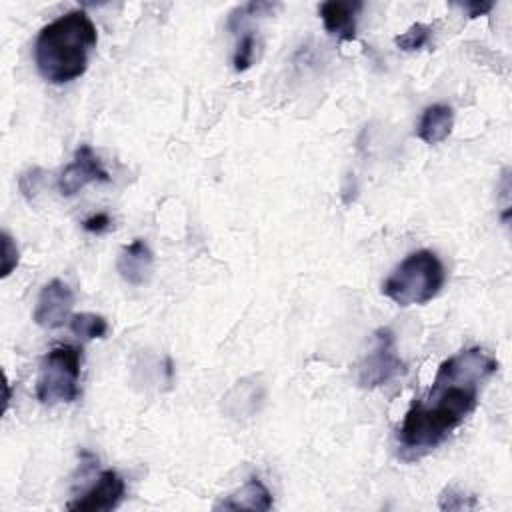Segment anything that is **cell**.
<instances>
[{"label":"cell","mask_w":512,"mask_h":512,"mask_svg":"<svg viewBox=\"0 0 512 512\" xmlns=\"http://www.w3.org/2000/svg\"><path fill=\"white\" fill-rule=\"evenodd\" d=\"M362 10V2H338L328 0L318 6V14L324 22L328 34L340 40H354L356 36V16Z\"/></svg>","instance_id":"cell-10"},{"label":"cell","mask_w":512,"mask_h":512,"mask_svg":"<svg viewBox=\"0 0 512 512\" xmlns=\"http://www.w3.org/2000/svg\"><path fill=\"white\" fill-rule=\"evenodd\" d=\"M152 268L154 254L142 238H134L130 244H126L116 258L118 274L132 286H144L152 276Z\"/></svg>","instance_id":"cell-9"},{"label":"cell","mask_w":512,"mask_h":512,"mask_svg":"<svg viewBox=\"0 0 512 512\" xmlns=\"http://www.w3.org/2000/svg\"><path fill=\"white\" fill-rule=\"evenodd\" d=\"M72 306H74L72 288L60 278H54L48 284H44V288L40 290L32 318L40 328L56 330L66 322H70Z\"/></svg>","instance_id":"cell-7"},{"label":"cell","mask_w":512,"mask_h":512,"mask_svg":"<svg viewBox=\"0 0 512 512\" xmlns=\"http://www.w3.org/2000/svg\"><path fill=\"white\" fill-rule=\"evenodd\" d=\"M498 372L496 356L482 348H462L446 358L424 396L414 400L398 428V446L406 458L438 448L478 406L486 382Z\"/></svg>","instance_id":"cell-1"},{"label":"cell","mask_w":512,"mask_h":512,"mask_svg":"<svg viewBox=\"0 0 512 512\" xmlns=\"http://www.w3.org/2000/svg\"><path fill=\"white\" fill-rule=\"evenodd\" d=\"M446 282L442 260L432 250H416L408 254L384 280L382 294L394 304L406 308L426 304L436 298Z\"/></svg>","instance_id":"cell-3"},{"label":"cell","mask_w":512,"mask_h":512,"mask_svg":"<svg viewBox=\"0 0 512 512\" xmlns=\"http://www.w3.org/2000/svg\"><path fill=\"white\" fill-rule=\"evenodd\" d=\"M98 30L84 10H70L48 22L36 36L34 62L50 84H68L88 70Z\"/></svg>","instance_id":"cell-2"},{"label":"cell","mask_w":512,"mask_h":512,"mask_svg":"<svg viewBox=\"0 0 512 512\" xmlns=\"http://www.w3.org/2000/svg\"><path fill=\"white\" fill-rule=\"evenodd\" d=\"M460 6L468 12L470 18H478V16L488 14L494 8V2H464Z\"/></svg>","instance_id":"cell-20"},{"label":"cell","mask_w":512,"mask_h":512,"mask_svg":"<svg viewBox=\"0 0 512 512\" xmlns=\"http://www.w3.org/2000/svg\"><path fill=\"white\" fill-rule=\"evenodd\" d=\"M40 178H42V170H40V168H32V170H28V172H24V174L20 176L18 184H20V190H22V194H24L26 198L34 196V192L38 190Z\"/></svg>","instance_id":"cell-18"},{"label":"cell","mask_w":512,"mask_h":512,"mask_svg":"<svg viewBox=\"0 0 512 512\" xmlns=\"http://www.w3.org/2000/svg\"><path fill=\"white\" fill-rule=\"evenodd\" d=\"M454 126V110L448 104H432L426 106L418 126H416V136L424 142V144H440L444 142Z\"/></svg>","instance_id":"cell-12"},{"label":"cell","mask_w":512,"mask_h":512,"mask_svg":"<svg viewBox=\"0 0 512 512\" xmlns=\"http://www.w3.org/2000/svg\"><path fill=\"white\" fill-rule=\"evenodd\" d=\"M238 40H236V48L232 54V64L236 72H244L254 64V56H256V34L252 30H236Z\"/></svg>","instance_id":"cell-14"},{"label":"cell","mask_w":512,"mask_h":512,"mask_svg":"<svg viewBox=\"0 0 512 512\" xmlns=\"http://www.w3.org/2000/svg\"><path fill=\"white\" fill-rule=\"evenodd\" d=\"M82 350L72 344L52 346L38 370L36 398L42 404H70L80 396Z\"/></svg>","instance_id":"cell-4"},{"label":"cell","mask_w":512,"mask_h":512,"mask_svg":"<svg viewBox=\"0 0 512 512\" xmlns=\"http://www.w3.org/2000/svg\"><path fill=\"white\" fill-rule=\"evenodd\" d=\"M92 182H110L102 160L88 144H80L74 152L72 162L62 170L58 178V192L62 196H74Z\"/></svg>","instance_id":"cell-6"},{"label":"cell","mask_w":512,"mask_h":512,"mask_svg":"<svg viewBox=\"0 0 512 512\" xmlns=\"http://www.w3.org/2000/svg\"><path fill=\"white\" fill-rule=\"evenodd\" d=\"M124 494V478L116 470L108 468L98 474L96 482L82 496L68 502L66 508L76 512H110L120 506Z\"/></svg>","instance_id":"cell-8"},{"label":"cell","mask_w":512,"mask_h":512,"mask_svg":"<svg viewBox=\"0 0 512 512\" xmlns=\"http://www.w3.org/2000/svg\"><path fill=\"white\" fill-rule=\"evenodd\" d=\"M274 504L272 492L258 476H250L248 482L234 494L224 496L214 504V510H258L266 512Z\"/></svg>","instance_id":"cell-11"},{"label":"cell","mask_w":512,"mask_h":512,"mask_svg":"<svg viewBox=\"0 0 512 512\" xmlns=\"http://www.w3.org/2000/svg\"><path fill=\"white\" fill-rule=\"evenodd\" d=\"M438 506L442 510H466V508H474L476 506V498L468 496V494H464V492H460L456 488H446L440 494Z\"/></svg>","instance_id":"cell-16"},{"label":"cell","mask_w":512,"mask_h":512,"mask_svg":"<svg viewBox=\"0 0 512 512\" xmlns=\"http://www.w3.org/2000/svg\"><path fill=\"white\" fill-rule=\"evenodd\" d=\"M402 374H406V364L398 356L396 336L390 328L382 326L374 332L370 352L356 364V386L364 390L380 388Z\"/></svg>","instance_id":"cell-5"},{"label":"cell","mask_w":512,"mask_h":512,"mask_svg":"<svg viewBox=\"0 0 512 512\" xmlns=\"http://www.w3.org/2000/svg\"><path fill=\"white\" fill-rule=\"evenodd\" d=\"M68 324H70V330L74 332V336H78L82 340H96V338H104L108 334V322L100 314H92V312L72 314Z\"/></svg>","instance_id":"cell-13"},{"label":"cell","mask_w":512,"mask_h":512,"mask_svg":"<svg viewBox=\"0 0 512 512\" xmlns=\"http://www.w3.org/2000/svg\"><path fill=\"white\" fill-rule=\"evenodd\" d=\"M0 242H2V270H0V276L6 278V276H10L12 270L18 266V262H20V252H18L16 242L12 240V236H10L8 232H2Z\"/></svg>","instance_id":"cell-17"},{"label":"cell","mask_w":512,"mask_h":512,"mask_svg":"<svg viewBox=\"0 0 512 512\" xmlns=\"http://www.w3.org/2000/svg\"><path fill=\"white\" fill-rule=\"evenodd\" d=\"M112 226V220L106 212H98V214H92L90 218H86L82 222V228L86 232H92V234H100V232H106L108 228Z\"/></svg>","instance_id":"cell-19"},{"label":"cell","mask_w":512,"mask_h":512,"mask_svg":"<svg viewBox=\"0 0 512 512\" xmlns=\"http://www.w3.org/2000/svg\"><path fill=\"white\" fill-rule=\"evenodd\" d=\"M432 40V26L430 24H422V22H416L412 24L406 32L398 34L394 38V44L402 50V52H416L424 46H428Z\"/></svg>","instance_id":"cell-15"}]
</instances>
